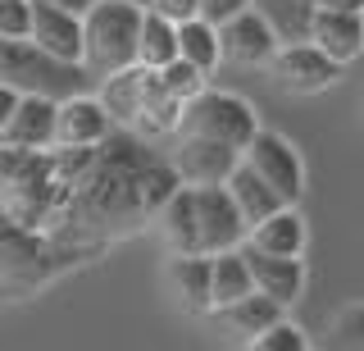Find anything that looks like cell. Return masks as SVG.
Listing matches in <instances>:
<instances>
[{
    "mask_svg": "<svg viewBox=\"0 0 364 351\" xmlns=\"http://www.w3.org/2000/svg\"><path fill=\"white\" fill-rule=\"evenodd\" d=\"M182 183L168 155L151 151V137L114 123L105 142L91 146L87 164L64 192V206L46 233L60 237L64 246L96 256L105 242L123 233H136L155 224L159 206L173 197Z\"/></svg>",
    "mask_w": 364,
    "mask_h": 351,
    "instance_id": "cell-1",
    "label": "cell"
},
{
    "mask_svg": "<svg viewBox=\"0 0 364 351\" xmlns=\"http://www.w3.org/2000/svg\"><path fill=\"white\" fill-rule=\"evenodd\" d=\"M77 260H87V251L64 246L46 229H28V224L9 219L0 210V297L9 301L32 297L37 288H46L55 274H64Z\"/></svg>",
    "mask_w": 364,
    "mask_h": 351,
    "instance_id": "cell-2",
    "label": "cell"
},
{
    "mask_svg": "<svg viewBox=\"0 0 364 351\" xmlns=\"http://www.w3.org/2000/svg\"><path fill=\"white\" fill-rule=\"evenodd\" d=\"M64 206L55 151H23L0 142V210L28 229H50Z\"/></svg>",
    "mask_w": 364,
    "mask_h": 351,
    "instance_id": "cell-3",
    "label": "cell"
},
{
    "mask_svg": "<svg viewBox=\"0 0 364 351\" xmlns=\"http://www.w3.org/2000/svg\"><path fill=\"white\" fill-rule=\"evenodd\" d=\"M141 5L128 0H96L82 14V69L91 83L136 64V37H141Z\"/></svg>",
    "mask_w": 364,
    "mask_h": 351,
    "instance_id": "cell-4",
    "label": "cell"
},
{
    "mask_svg": "<svg viewBox=\"0 0 364 351\" xmlns=\"http://www.w3.org/2000/svg\"><path fill=\"white\" fill-rule=\"evenodd\" d=\"M0 83L18 92H41V96H73L91 87V73L82 64H64L46 55L32 37H0Z\"/></svg>",
    "mask_w": 364,
    "mask_h": 351,
    "instance_id": "cell-5",
    "label": "cell"
},
{
    "mask_svg": "<svg viewBox=\"0 0 364 351\" xmlns=\"http://www.w3.org/2000/svg\"><path fill=\"white\" fill-rule=\"evenodd\" d=\"M178 132H187V137H214V142H228V146L242 151L259 132V119H255V110H250V100L232 96V92L200 87L191 100H182Z\"/></svg>",
    "mask_w": 364,
    "mask_h": 351,
    "instance_id": "cell-6",
    "label": "cell"
},
{
    "mask_svg": "<svg viewBox=\"0 0 364 351\" xmlns=\"http://www.w3.org/2000/svg\"><path fill=\"white\" fill-rule=\"evenodd\" d=\"M242 160L255 169V174L264 178V183L278 192L287 206H296V201L305 197V164H301V155H296V146L287 137L259 128L255 137L242 146Z\"/></svg>",
    "mask_w": 364,
    "mask_h": 351,
    "instance_id": "cell-7",
    "label": "cell"
},
{
    "mask_svg": "<svg viewBox=\"0 0 364 351\" xmlns=\"http://www.w3.org/2000/svg\"><path fill=\"white\" fill-rule=\"evenodd\" d=\"M269 69H273V83L278 87H287L296 96H314V92H328V87L337 83L341 64L333 55H323L314 41H282V46L273 51Z\"/></svg>",
    "mask_w": 364,
    "mask_h": 351,
    "instance_id": "cell-8",
    "label": "cell"
},
{
    "mask_svg": "<svg viewBox=\"0 0 364 351\" xmlns=\"http://www.w3.org/2000/svg\"><path fill=\"white\" fill-rule=\"evenodd\" d=\"M191 192H196L200 251L214 256V251H228V246H242L246 233H250V224L242 219V210H237L228 183H200V187H191Z\"/></svg>",
    "mask_w": 364,
    "mask_h": 351,
    "instance_id": "cell-9",
    "label": "cell"
},
{
    "mask_svg": "<svg viewBox=\"0 0 364 351\" xmlns=\"http://www.w3.org/2000/svg\"><path fill=\"white\" fill-rule=\"evenodd\" d=\"M278 32L269 28V19L259 14L255 5H246L242 14H232L228 23H219V51L228 64L237 69H255V64H269L273 51H278Z\"/></svg>",
    "mask_w": 364,
    "mask_h": 351,
    "instance_id": "cell-10",
    "label": "cell"
},
{
    "mask_svg": "<svg viewBox=\"0 0 364 351\" xmlns=\"http://www.w3.org/2000/svg\"><path fill=\"white\" fill-rule=\"evenodd\" d=\"M242 151L228 142H214V137H187L178 132V146H173V169L182 183L200 187V183H228V174L237 169Z\"/></svg>",
    "mask_w": 364,
    "mask_h": 351,
    "instance_id": "cell-11",
    "label": "cell"
},
{
    "mask_svg": "<svg viewBox=\"0 0 364 351\" xmlns=\"http://www.w3.org/2000/svg\"><path fill=\"white\" fill-rule=\"evenodd\" d=\"M28 37L37 41L46 55L64 64H82V14L73 9H60L50 0H32V28Z\"/></svg>",
    "mask_w": 364,
    "mask_h": 351,
    "instance_id": "cell-12",
    "label": "cell"
},
{
    "mask_svg": "<svg viewBox=\"0 0 364 351\" xmlns=\"http://www.w3.org/2000/svg\"><path fill=\"white\" fill-rule=\"evenodd\" d=\"M109 132H114V119L100 105V96H91V92L64 96L60 110H55V146H96Z\"/></svg>",
    "mask_w": 364,
    "mask_h": 351,
    "instance_id": "cell-13",
    "label": "cell"
},
{
    "mask_svg": "<svg viewBox=\"0 0 364 351\" xmlns=\"http://www.w3.org/2000/svg\"><path fill=\"white\" fill-rule=\"evenodd\" d=\"M55 110H60L55 96L23 92L14 115H9V123H5V132H0V142L23 146V151H50L55 146Z\"/></svg>",
    "mask_w": 364,
    "mask_h": 351,
    "instance_id": "cell-14",
    "label": "cell"
},
{
    "mask_svg": "<svg viewBox=\"0 0 364 351\" xmlns=\"http://www.w3.org/2000/svg\"><path fill=\"white\" fill-rule=\"evenodd\" d=\"M310 41L323 55H333L337 64H350L364 51V9H328V5H314Z\"/></svg>",
    "mask_w": 364,
    "mask_h": 351,
    "instance_id": "cell-15",
    "label": "cell"
},
{
    "mask_svg": "<svg viewBox=\"0 0 364 351\" xmlns=\"http://www.w3.org/2000/svg\"><path fill=\"white\" fill-rule=\"evenodd\" d=\"M246 265H250V283H255V292H269V297H278L282 305H291L301 297L305 288V265L301 256H269V251H255V246H246Z\"/></svg>",
    "mask_w": 364,
    "mask_h": 351,
    "instance_id": "cell-16",
    "label": "cell"
},
{
    "mask_svg": "<svg viewBox=\"0 0 364 351\" xmlns=\"http://www.w3.org/2000/svg\"><path fill=\"white\" fill-rule=\"evenodd\" d=\"M168 288L182 301L187 315H214L210 301V256L205 251H182L168 260Z\"/></svg>",
    "mask_w": 364,
    "mask_h": 351,
    "instance_id": "cell-17",
    "label": "cell"
},
{
    "mask_svg": "<svg viewBox=\"0 0 364 351\" xmlns=\"http://www.w3.org/2000/svg\"><path fill=\"white\" fill-rule=\"evenodd\" d=\"M159 233H164V246L173 256L182 251H200V229H196V192H191V183H178L173 197L159 206L155 214Z\"/></svg>",
    "mask_w": 364,
    "mask_h": 351,
    "instance_id": "cell-18",
    "label": "cell"
},
{
    "mask_svg": "<svg viewBox=\"0 0 364 351\" xmlns=\"http://www.w3.org/2000/svg\"><path fill=\"white\" fill-rule=\"evenodd\" d=\"M246 246L269 251V256H301L305 251V219H301V210H296V206H282V210H273L269 219L250 224Z\"/></svg>",
    "mask_w": 364,
    "mask_h": 351,
    "instance_id": "cell-19",
    "label": "cell"
},
{
    "mask_svg": "<svg viewBox=\"0 0 364 351\" xmlns=\"http://www.w3.org/2000/svg\"><path fill=\"white\" fill-rule=\"evenodd\" d=\"M282 310H287V305H282L278 297H269V292H255V288H250L246 297H237L232 305H219L214 315H219V320L232 328V333H242L246 342H250V337L264 333L269 324H278V320H282Z\"/></svg>",
    "mask_w": 364,
    "mask_h": 351,
    "instance_id": "cell-20",
    "label": "cell"
},
{
    "mask_svg": "<svg viewBox=\"0 0 364 351\" xmlns=\"http://www.w3.org/2000/svg\"><path fill=\"white\" fill-rule=\"evenodd\" d=\"M228 192H232V201H237V210H242L246 224H259V219H269L273 210L287 206V201H282L278 192H273L246 160H237V169L228 174Z\"/></svg>",
    "mask_w": 364,
    "mask_h": 351,
    "instance_id": "cell-21",
    "label": "cell"
},
{
    "mask_svg": "<svg viewBox=\"0 0 364 351\" xmlns=\"http://www.w3.org/2000/svg\"><path fill=\"white\" fill-rule=\"evenodd\" d=\"M141 92H146V69H141V64H128V69L100 78V92H96V96H100V105L109 110L114 123L132 128L136 110H141Z\"/></svg>",
    "mask_w": 364,
    "mask_h": 351,
    "instance_id": "cell-22",
    "label": "cell"
},
{
    "mask_svg": "<svg viewBox=\"0 0 364 351\" xmlns=\"http://www.w3.org/2000/svg\"><path fill=\"white\" fill-rule=\"evenodd\" d=\"M250 288H255V283H250V265H246L242 246H228V251L210 256V301H214V310H219V305H232L237 297H246Z\"/></svg>",
    "mask_w": 364,
    "mask_h": 351,
    "instance_id": "cell-23",
    "label": "cell"
},
{
    "mask_svg": "<svg viewBox=\"0 0 364 351\" xmlns=\"http://www.w3.org/2000/svg\"><path fill=\"white\" fill-rule=\"evenodd\" d=\"M168 60H178V23L155 9L141 14V37H136V64L141 69H164Z\"/></svg>",
    "mask_w": 364,
    "mask_h": 351,
    "instance_id": "cell-24",
    "label": "cell"
},
{
    "mask_svg": "<svg viewBox=\"0 0 364 351\" xmlns=\"http://www.w3.org/2000/svg\"><path fill=\"white\" fill-rule=\"evenodd\" d=\"M178 55H182V60H191L200 73H214V64L223 60L219 28H214L210 19H200V14L182 19V23H178Z\"/></svg>",
    "mask_w": 364,
    "mask_h": 351,
    "instance_id": "cell-25",
    "label": "cell"
},
{
    "mask_svg": "<svg viewBox=\"0 0 364 351\" xmlns=\"http://www.w3.org/2000/svg\"><path fill=\"white\" fill-rule=\"evenodd\" d=\"M255 9L269 19L278 41H310V19L314 0H255Z\"/></svg>",
    "mask_w": 364,
    "mask_h": 351,
    "instance_id": "cell-26",
    "label": "cell"
},
{
    "mask_svg": "<svg viewBox=\"0 0 364 351\" xmlns=\"http://www.w3.org/2000/svg\"><path fill=\"white\" fill-rule=\"evenodd\" d=\"M151 73H155V83L164 87L173 100H191V96L205 87V73H200L191 60H182V55H178V60H168L164 69H151Z\"/></svg>",
    "mask_w": 364,
    "mask_h": 351,
    "instance_id": "cell-27",
    "label": "cell"
},
{
    "mask_svg": "<svg viewBox=\"0 0 364 351\" xmlns=\"http://www.w3.org/2000/svg\"><path fill=\"white\" fill-rule=\"evenodd\" d=\"M250 347H255V351H305L310 342H305V333H301L296 324L278 320V324H269L264 333H255V337H250Z\"/></svg>",
    "mask_w": 364,
    "mask_h": 351,
    "instance_id": "cell-28",
    "label": "cell"
},
{
    "mask_svg": "<svg viewBox=\"0 0 364 351\" xmlns=\"http://www.w3.org/2000/svg\"><path fill=\"white\" fill-rule=\"evenodd\" d=\"M328 342L333 347H360L364 351V305H346V310L333 320V328H328Z\"/></svg>",
    "mask_w": 364,
    "mask_h": 351,
    "instance_id": "cell-29",
    "label": "cell"
},
{
    "mask_svg": "<svg viewBox=\"0 0 364 351\" xmlns=\"http://www.w3.org/2000/svg\"><path fill=\"white\" fill-rule=\"evenodd\" d=\"M32 0H0V37H28Z\"/></svg>",
    "mask_w": 364,
    "mask_h": 351,
    "instance_id": "cell-30",
    "label": "cell"
},
{
    "mask_svg": "<svg viewBox=\"0 0 364 351\" xmlns=\"http://www.w3.org/2000/svg\"><path fill=\"white\" fill-rule=\"evenodd\" d=\"M246 5H255V0H200V19H210L214 28L228 23L232 14H242Z\"/></svg>",
    "mask_w": 364,
    "mask_h": 351,
    "instance_id": "cell-31",
    "label": "cell"
},
{
    "mask_svg": "<svg viewBox=\"0 0 364 351\" xmlns=\"http://www.w3.org/2000/svg\"><path fill=\"white\" fill-rule=\"evenodd\" d=\"M146 9H155V14H164V19H173V23H182V19L200 14V0H151Z\"/></svg>",
    "mask_w": 364,
    "mask_h": 351,
    "instance_id": "cell-32",
    "label": "cell"
},
{
    "mask_svg": "<svg viewBox=\"0 0 364 351\" xmlns=\"http://www.w3.org/2000/svg\"><path fill=\"white\" fill-rule=\"evenodd\" d=\"M18 87H5L0 83V132H5V123H9V115H14V105H18Z\"/></svg>",
    "mask_w": 364,
    "mask_h": 351,
    "instance_id": "cell-33",
    "label": "cell"
},
{
    "mask_svg": "<svg viewBox=\"0 0 364 351\" xmlns=\"http://www.w3.org/2000/svg\"><path fill=\"white\" fill-rule=\"evenodd\" d=\"M50 5H60V9H73V14H87L96 0H50Z\"/></svg>",
    "mask_w": 364,
    "mask_h": 351,
    "instance_id": "cell-34",
    "label": "cell"
},
{
    "mask_svg": "<svg viewBox=\"0 0 364 351\" xmlns=\"http://www.w3.org/2000/svg\"><path fill=\"white\" fill-rule=\"evenodd\" d=\"M314 5H328V9H364V0H314Z\"/></svg>",
    "mask_w": 364,
    "mask_h": 351,
    "instance_id": "cell-35",
    "label": "cell"
},
{
    "mask_svg": "<svg viewBox=\"0 0 364 351\" xmlns=\"http://www.w3.org/2000/svg\"><path fill=\"white\" fill-rule=\"evenodd\" d=\"M128 5H141V9H146V5H151V0H128Z\"/></svg>",
    "mask_w": 364,
    "mask_h": 351,
    "instance_id": "cell-36",
    "label": "cell"
}]
</instances>
